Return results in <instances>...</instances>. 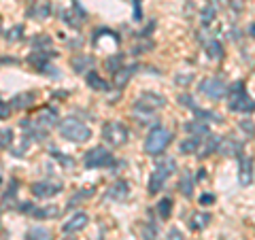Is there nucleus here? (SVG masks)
Wrapping results in <instances>:
<instances>
[{
	"mask_svg": "<svg viewBox=\"0 0 255 240\" xmlns=\"http://www.w3.org/2000/svg\"><path fill=\"white\" fill-rule=\"evenodd\" d=\"M26 240H51V232L47 228H32L28 230Z\"/></svg>",
	"mask_w": 255,
	"mask_h": 240,
	"instance_id": "nucleus-27",
	"label": "nucleus"
},
{
	"mask_svg": "<svg viewBox=\"0 0 255 240\" xmlns=\"http://www.w3.org/2000/svg\"><path fill=\"white\" fill-rule=\"evenodd\" d=\"M17 181H11V189H6L4 191V196H2V204H6V202H13L15 200V196H17Z\"/></svg>",
	"mask_w": 255,
	"mask_h": 240,
	"instance_id": "nucleus-37",
	"label": "nucleus"
},
{
	"mask_svg": "<svg viewBox=\"0 0 255 240\" xmlns=\"http://www.w3.org/2000/svg\"><path fill=\"white\" fill-rule=\"evenodd\" d=\"M241 127H243L245 132H249V134H253V132H255V125H253L251 121H243V123H241Z\"/></svg>",
	"mask_w": 255,
	"mask_h": 240,
	"instance_id": "nucleus-43",
	"label": "nucleus"
},
{
	"mask_svg": "<svg viewBox=\"0 0 255 240\" xmlns=\"http://www.w3.org/2000/svg\"><path fill=\"white\" fill-rule=\"evenodd\" d=\"M238 183L243 187L253 183V157L241 155V164H238Z\"/></svg>",
	"mask_w": 255,
	"mask_h": 240,
	"instance_id": "nucleus-13",
	"label": "nucleus"
},
{
	"mask_svg": "<svg viewBox=\"0 0 255 240\" xmlns=\"http://www.w3.org/2000/svg\"><path fill=\"white\" fill-rule=\"evenodd\" d=\"M11 111H13V105H11V102L0 100V121H2V119H9Z\"/></svg>",
	"mask_w": 255,
	"mask_h": 240,
	"instance_id": "nucleus-38",
	"label": "nucleus"
},
{
	"mask_svg": "<svg viewBox=\"0 0 255 240\" xmlns=\"http://www.w3.org/2000/svg\"><path fill=\"white\" fill-rule=\"evenodd\" d=\"M168 240H183V236H181V232H179L177 228H172V230L168 232Z\"/></svg>",
	"mask_w": 255,
	"mask_h": 240,
	"instance_id": "nucleus-42",
	"label": "nucleus"
},
{
	"mask_svg": "<svg viewBox=\"0 0 255 240\" xmlns=\"http://www.w3.org/2000/svg\"><path fill=\"white\" fill-rule=\"evenodd\" d=\"M185 130L189 132V136H200V138L209 136V125H206V121H202V119H194V121L185 123Z\"/></svg>",
	"mask_w": 255,
	"mask_h": 240,
	"instance_id": "nucleus-22",
	"label": "nucleus"
},
{
	"mask_svg": "<svg viewBox=\"0 0 255 240\" xmlns=\"http://www.w3.org/2000/svg\"><path fill=\"white\" fill-rule=\"evenodd\" d=\"M213 202H215V196H213V194H202V196H200V204L209 206V204H213Z\"/></svg>",
	"mask_w": 255,
	"mask_h": 240,
	"instance_id": "nucleus-41",
	"label": "nucleus"
},
{
	"mask_svg": "<svg viewBox=\"0 0 255 240\" xmlns=\"http://www.w3.org/2000/svg\"><path fill=\"white\" fill-rule=\"evenodd\" d=\"M213 221V217L209 213H194L189 219V228L194 232H202L204 228H209V223Z\"/></svg>",
	"mask_w": 255,
	"mask_h": 240,
	"instance_id": "nucleus-21",
	"label": "nucleus"
},
{
	"mask_svg": "<svg viewBox=\"0 0 255 240\" xmlns=\"http://www.w3.org/2000/svg\"><path fill=\"white\" fill-rule=\"evenodd\" d=\"M215 15H217V6H215L213 2H209L200 13V21L204 23V26H209V23L215 19Z\"/></svg>",
	"mask_w": 255,
	"mask_h": 240,
	"instance_id": "nucleus-31",
	"label": "nucleus"
},
{
	"mask_svg": "<svg viewBox=\"0 0 255 240\" xmlns=\"http://www.w3.org/2000/svg\"><path fill=\"white\" fill-rule=\"evenodd\" d=\"M122 62H124V55H122V53H115L113 58H109V60L105 62V64H107V70H109V73H117V70L124 66Z\"/></svg>",
	"mask_w": 255,
	"mask_h": 240,
	"instance_id": "nucleus-33",
	"label": "nucleus"
},
{
	"mask_svg": "<svg viewBox=\"0 0 255 240\" xmlns=\"http://www.w3.org/2000/svg\"><path fill=\"white\" fill-rule=\"evenodd\" d=\"M51 15V2L49 0H34L28 9V17L36 19V21H43Z\"/></svg>",
	"mask_w": 255,
	"mask_h": 240,
	"instance_id": "nucleus-14",
	"label": "nucleus"
},
{
	"mask_svg": "<svg viewBox=\"0 0 255 240\" xmlns=\"http://www.w3.org/2000/svg\"><path fill=\"white\" fill-rule=\"evenodd\" d=\"M170 140H172L170 130H166L164 125H155L145 138V153L159 155L162 151H166V147L170 145Z\"/></svg>",
	"mask_w": 255,
	"mask_h": 240,
	"instance_id": "nucleus-5",
	"label": "nucleus"
},
{
	"mask_svg": "<svg viewBox=\"0 0 255 240\" xmlns=\"http://www.w3.org/2000/svg\"><path fill=\"white\" fill-rule=\"evenodd\" d=\"M138 66H122L117 70V73H113V87H117V90H122V87L130 81L132 75L136 73Z\"/></svg>",
	"mask_w": 255,
	"mask_h": 240,
	"instance_id": "nucleus-18",
	"label": "nucleus"
},
{
	"mask_svg": "<svg viewBox=\"0 0 255 240\" xmlns=\"http://www.w3.org/2000/svg\"><path fill=\"white\" fill-rule=\"evenodd\" d=\"M85 11L81 9V4H77V2H73V6L70 9H64L62 11V19L68 23L70 28H75V30H79L83 26V21H85Z\"/></svg>",
	"mask_w": 255,
	"mask_h": 240,
	"instance_id": "nucleus-10",
	"label": "nucleus"
},
{
	"mask_svg": "<svg viewBox=\"0 0 255 240\" xmlns=\"http://www.w3.org/2000/svg\"><path fill=\"white\" fill-rule=\"evenodd\" d=\"M198 92L206 96L209 100H221L223 96L228 94V85L217 77H206L200 81V85H198Z\"/></svg>",
	"mask_w": 255,
	"mask_h": 240,
	"instance_id": "nucleus-8",
	"label": "nucleus"
},
{
	"mask_svg": "<svg viewBox=\"0 0 255 240\" xmlns=\"http://www.w3.org/2000/svg\"><path fill=\"white\" fill-rule=\"evenodd\" d=\"M60 134L62 138H66L70 142H77V145H81V142H87L92 136V130L87 127L81 119H75V117H66L60 121Z\"/></svg>",
	"mask_w": 255,
	"mask_h": 240,
	"instance_id": "nucleus-4",
	"label": "nucleus"
},
{
	"mask_svg": "<svg viewBox=\"0 0 255 240\" xmlns=\"http://www.w3.org/2000/svg\"><path fill=\"white\" fill-rule=\"evenodd\" d=\"M87 223H90V217H87V213H75L73 217H70V219L62 226V232H64V234H73V232H81L83 228H87Z\"/></svg>",
	"mask_w": 255,
	"mask_h": 240,
	"instance_id": "nucleus-15",
	"label": "nucleus"
},
{
	"mask_svg": "<svg viewBox=\"0 0 255 240\" xmlns=\"http://www.w3.org/2000/svg\"><path fill=\"white\" fill-rule=\"evenodd\" d=\"M155 209H157V215H159V217H162V219H168V217H170V213H172V200H170V198L159 200Z\"/></svg>",
	"mask_w": 255,
	"mask_h": 240,
	"instance_id": "nucleus-29",
	"label": "nucleus"
},
{
	"mask_svg": "<svg viewBox=\"0 0 255 240\" xmlns=\"http://www.w3.org/2000/svg\"><path fill=\"white\" fill-rule=\"evenodd\" d=\"M45 49H51V38L47 34H36L32 38V51H45Z\"/></svg>",
	"mask_w": 255,
	"mask_h": 240,
	"instance_id": "nucleus-25",
	"label": "nucleus"
},
{
	"mask_svg": "<svg viewBox=\"0 0 255 240\" xmlns=\"http://www.w3.org/2000/svg\"><path fill=\"white\" fill-rule=\"evenodd\" d=\"M241 151H243V145L238 140H234L232 136H223V138H219L217 153H221V155H238Z\"/></svg>",
	"mask_w": 255,
	"mask_h": 240,
	"instance_id": "nucleus-16",
	"label": "nucleus"
},
{
	"mask_svg": "<svg viewBox=\"0 0 255 240\" xmlns=\"http://www.w3.org/2000/svg\"><path fill=\"white\" fill-rule=\"evenodd\" d=\"M51 155L58 159V162H60L64 168H73V166H75V159H73V157H68V155H64L62 151H58V149H51Z\"/></svg>",
	"mask_w": 255,
	"mask_h": 240,
	"instance_id": "nucleus-34",
	"label": "nucleus"
},
{
	"mask_svg": "<svg viewBox=\"0 0 255 240\" xmlns=\"http://www.w3.org/2000/svg\"><path fill=\"white\" fill-rule=\"evenodd\" d=\"M228 107H230V111H236V113H253L255 111V100L247 94L243 81H236V83L230 85Z\"/></svg>",
	"mask_w": 255,
	"mask_h": 240,
	"instance_id": "nucleus-2",
	"label": "nucleus"
},
{
	"mask_svg": "<svg viewBox=\"0 0 255 240\" xmlns=\"http://www.w3.org/2000/svg\"><path fill=\"white\" fill-rule=\"evenodd\" d=\"M179 105L187 107V109H191V111L196 109V105H194V100H191V96H189V94H181V96H179Z\"/></svg>",
	"mask_w": 255,
	"mask_h": 240,
	"instance_id": "nucleus-40",
	"label": "nucleus"
},
{
	"mask_svg": "<svg viewBox=\"0 0 255 240\" xmlns=\"http://www.w3.org/2000/svg\"><path fill=\"white\" fill-rule=\"evenodd\" d=\"M251 34H253V36H255V26H253V28H251Z\"/></svg>",
	"mask_w": 255,
	"mask_h": 240,
	"instance_id": "nucleus-45",
	"label": "nucleus"
},
{
	"mask_svg": "<svg viewBox=\"0 0 255 240\" xmlns=\"http://www.w3.org/2000/svg\"><path fill=\"white\" fill-rule=\"evenodd\" d=\"M164 105H166L164 96L153 94V92H145L134 102V115L138 117V121H151V119H153L151 115H153L157 109H162Z\"/></svg>",
	"mask_w": 255,
	"mask_h": 240,
	"instance_id": "nucleus-1",
	"label": "nucleus"
},
{
	"mask_svg": "<svg viewBox=\"0 0 255 240\" xmlns=\"http://www.w3.org/2000/svg\"><path fill=\"white\" fill-rule=\"evenodd\" d=\"M36 102V94L34 92H23V94H17L15 98L11 100V105H13V109H17V111H26V109H30L32 105Z\"/></svg>",
	"mask_w": 255,
	"mask_h": 240,
	"instance_id": "nucleus-19",
	"label": "nucleus"
},
{
	"mask_svg": "<svg viewBox=\"0 0 255 240\" xmlns=\"http://www.w3.org/2000/svg\"><path fill=\"white\" fill-rule=\"evenodd\" d=\"M13 145V130L11 127H2L0 130V149H9Z\"/></svg>",
	"mask_w": 255,
	"mask_h": 240,
	"instance_id": "nucleus-32",
	"label": "nucleus"
},
{
	"mask_svg": "<svg viewBox=\"0 0 255 240\" xmlns=\"http://www.w3.org/2000/svg\"><path fill=\"white\" fill-rule=\"evenodd\" d=\"M85 79H87V85H90L92 90H98V92H107L109 85H111V83H107L98 73H94V70H90V73L85 75Z\"/></svg>",
	"mask_w": 255,
	"mask_h": 240,
	"instance_id": "nucleus-23",
	"label": "nucleus"
},
{
	"mask_svg": "<svg viewBox=\"0 0 255 240\" xmlns=\"http://www.w3.org/2000/svg\"><path fill=\"white\" fill-rule=\"evenodd\" d=\"M174 170H177V162H174L172 157H166V155H164V157L155 164V170L151 172V177H149V194H151V196L159 194V189L166 185V181L172 177Z\"/></svg>",
	"mask_w": 255,
	"mask_h": 240,
	"instance_id": "nucleus-3",
	"label": "nucleus"
},
{
	"mask_svg": "<svg viewBox=\"0 0 255 240\" xmlns=\"http://www.w3.org/2000/svg\"><path fill=\"white\" fill-rule=\"evenodd\" d=\"M94 194V187H90V189H83V191H79V194L73 198V200H70V202H68V206H75V202H79V200H83V198H90Z\"/></svg>",
	"mask_w": 255,
	"mask_h": 240,
	"instance_id": "nucleus-39",
	"label": "nucleus"
},
{
	"mask_svg": "<svg viewBox=\"0 0 255 240\" xmlns=\"http://www.w3.org/2000/svg\"><path fill=\"white\" fill-rule=\"evenodd\" d=\"M30 191L34 194L36 198L47 200V198H53L62 191V183H51V181H36L30 185Z\"/></svg>",
	"mask_w": 255,
	"mask_h": 240,
	"instance_id": "nucleus-9",
	"label": "nucleus"
},
{
	"mask_svg": "<svg viewBox=\"0 0 255 240\" xmlns=\"http://www.w3.org/2000/svg\"><path fill=\"white\" fill-rule=\"evenodd\" d=\"M206 55H209L211 60H221L223 58V47H221V43L215 41V38L206 43Z\"/></svg>",
	"mask_w": 255,
	"mask_h": 240,
	"instance_id": "nucleus-26",
	"label": "nucleus"
},
{
	"mask_svg": "<svg viewBox=\"0 0 255 240\" xmlns=\"http://www.w3.org/2000/svg\"><path fill=\"white\" fill-rule=\"evenodd\" d=\"M191 185H194V177H191V172H189V170H185V172H183V179H181V183H179L181 194L189 198V196H191Z\"/></svg>",
	"mask_w": 255,
	"mask_h": 240,
	"instance_id": "nucleus-30",
	"label": "nucleus"
},
{
	"mask_svg": "<svg viewBox=\"0 0 255 240\" xmlns=\"http://www.w3.org/2000/svg\"><path fill=\"white\" fill-rule=\"evenodd\" d=\"M70 64H73V70H75V73H79V75H87V73H90V70L94 68V58H92V55H77V58H73V62H70Z\"/></svg>",
	"mask_w": 255,
	"mask_h": 240,
	"instance_id": "nucleus-20",
	"label": "nucleus"
},
{
	"mask_svg": "<svg viewBox=\"0 0 255 240\" xmlns=\"http://www.w3.org/2000/svg\"><path fill=\"white\" fill-rule=\"evenodd\" d=\"M83 164L87 170H98V168H111L115 164V157L113 153L107 149V147H94L85 153L83 157Z\"/></svg>",
	"mask_w": 255,
	"mask_h": 240,
	"instance_id": "nucleus-6",
	"label": "nucleus"
},
{
	"mask_svg": "<svg viewBox=\"0 0 255 240\" xmlns=\"http://www.w3.org/2000/svg\"><path fill=\"white\" fill-rule=\"evenodd\" d=\"M21 34H23V26H15V28H11L9 32H6V41L17 43V41H21Z\"/></svg>",
	"mask_w": 255,
	"mask_h": 240,
	"instance_id": "nucleus-35",
	"label": "nucleus"
},
{
	"mask_svg": "<svg viewBox=\"0 0 255 240\" xmlns=\"http://www.w3.org/2000/svg\"><path fill=\"white\" fill-rule=\"evenodd\" d=\"M34 121H36L38 125H41L43 130L49 132L53 125H58V121H60V115H58V111H55L53 107H43V109L36 113Z\"/></svg>",
	"mask_w": 255,
	"mask_h": 240,
	"instance_id": "nucleus-11",
	"label": "nucleus"
},
{
	"mask_svg": "<svg viewBox=\"0 0 255 240\" xmlns=\"http://www.w3.org/2000/svg\"><path fill=\"white\" fill-rule=\"evenodd\" d=\"M62 240H77V238H73V236H66V238H62Z\"/></svg>",
	"mask_w": 255,
	"mask_h": 240,
	"instance_id": "nucleus-44",
	"label": "nucleus"
},
{
	"mask_svg": "<svg viewBox=\"0 0 255 240\" xmlns=\"http://www.w3.org/2000/svg\"><path fill=\"white\" fill-rule=\"evenodd\" d=\"M62 209L58 204H45V206H34V211H32V217H36V219H58L62 217Z\"/></svg>",
	"mask_w": 255,
	"mask_h": 240,
	"instance_id": "nucleus-17",
	"label": "nucleus"
},
{
	"mask_svg": "<svg viewBox=\"0 0 255 240\" xmlns=\"http://www.w3.org/2000/svg\"><path fill=\"white\" fill-rule=\"evenodd\" d=\"M102 138H105L111 147H124L128 138H130V130L119 121H109L102 125Z\"/></svg>",
	"mask_w": 255,
	"mask_h": 240,
	"instance_id": "nucleus-7",
	"label": "nucleus"
},
{
	"mask_svg": "<svg viewBox=\"0 0 255 240\" xmlns=\"http://www.w3.org/2000/svg\"><path fill=\"white\" fill-rule=\"evenodd\" d=\"M128 194H130V183L124 181V179H119V181H115L113 185L107 189L105 200H107V202H109V200H111V202H124V200L128 198Z\"/></svg>",
	"mask_w": 255,
	"mask_h": 240,
	"instance_id": "nucleus-12",
	"label": "nucleus"
},
{
	"mask_svg": "<svg viewBox=\"0 0 255 240\" xmlns=\"http://www.w3.org/2000/svg\"><path fill=\"white\" fill-rule=\"evenodd\" d=\"M142 238L145 240H155L157 238V230L153 223H145V228H142Z\"/></svg>",
	"mask_w": 255,
	"mask_h": 240,
	"instance_id": "nucleus-36",
	"label": "nucleus"
},
{
	"mask_svg": "<svg viewBox=\"0 0 255 240\" xmlns=\"http://www.w3.org/2000/svg\"><path fill=\"white\" fill-rule=\"evenodd\" d=\"M194 113H196V119H202V121H215V123H221L223 119H221V115H217V113H213V111H202V109H194Z\"/></svg>",
	"mask_w": 255,
	"mask_h": 240,
	"instance_id": "nucleus-28",
	"label": "nucleus"
},
{
	"mask_svg": "<svg viewBox=\"0 0 255 240\" xmlns=\"http://www.w3.org/2000/svg\"><path fill=\"white\" fill-rule=\"evenodd\" d=\"M179 149L183 155H191V153H196V151H200V136H189V138L181 142Z\"/></svg>",
	"mask_w": 255,
	"mask_h": 240,
	"instance_id": "nucleus-24",
	"label": "nucleus"
}]
</instances>
